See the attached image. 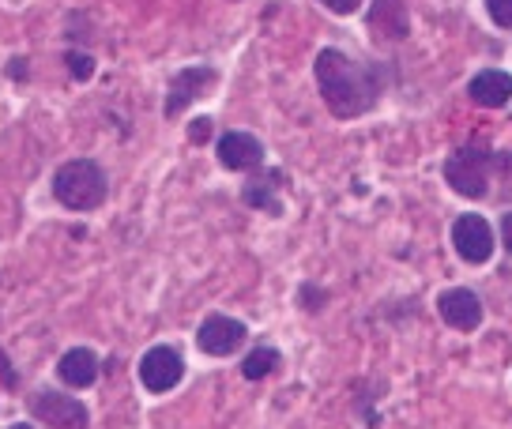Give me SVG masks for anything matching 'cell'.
Listing matches in <instances>:
<instances>
[{
  "instance_id": "6da1fadb",
  "label": "cell",
  "mask_w": 512,
  "mask_h": 429,
  "mask_svg": "<svg viewBox=\"0 0 512 429\" xmlns=\"http://www.w3.org/2000/svg\"><path fill=\"white\" fill-rule=\"evenodd\" d=\"M313 76H317L324 106L336 117H343V121L373 110L377 98H381V83L373 76V68H366L362 61L347 57V53H339V49H320Z\"/></svg>"
},
{
  "instance_id": "7a4b0ae2",
  "label": "cell",
  "mask_w": 512,
  "mask_h": 429,
  "mask_svg": "<svg viewBox=\"0 0 512 429\" xmlns=\"http://www.w3.org/2000/svg\"><path fill=\"white\" fill-rule=\"evenodd\" d=\"M53 196L61 200L68 211H95L106 204V174L102 166L91 159L64 162L53 174Z\"/></svg>"
},
{
  "instance_id": "3957f363",
  "label": "cell",
  "mask_w": 512,
  "mask_h": 429,
  "mask_svg": "<svg viewBox=\"0 0 512 429\" xmlns=\"http://www.w3.org/2000/svg\"><path fill=\"white\" fill-rule=\"evenodd\" d=\"M494 151L486 147H460L445 162V181L452 192H460L467 200H479L490 189V170H494Z\"/></svg>"
},
{
  "instance_id": "277c9868",
  "label": "cell",
  "mask_w": 512,
  "mask_h": 429,
  "mask_svg": "<svg viewBox=\"0 0 512 429\" xmlns=\"http://www.w3.org/2000/svg\"><path fill=\"white\" fill-rule=\"evenodd\" d=\"M31 414L38 422H46L49 429H87L91 414L76 396L68 392H34L31 396Z\"/></svg>"
},
{
  "instance_id": "5b68a950",
  "label": "cell",
  "mask_w": 512,
  "mask_h": 429,
  "mask_svg": "<svg viewBox=\"0 0 512 429\" xmlns=\"http://www.w3.org/2000/svg\"><path fill=\"white\" fill-rule=\"evenodd\" d=\"M452 245L467 264H486L494 256V230L482 215H460L452 223Z\"/></svg>"
},
{
  "instance_id": "8992f818",
  "label": "cell",
  "mask_w": 512,
  "mask_h": 429,
  "mask_svg": "<svg viewBox=\"0 0 512 429\" xmlns=\"http://www.w3.org/2000/svg\"><path fill=\"white\" fill-rule=\"evenodd\" d=\"M181 377H185V362H181V354H177L174 347H151L144 358H140V381H144V388L155 392V396L177 388Z\"/></svg>"
},
{
  "instance_id": "52a82bcc",
  "label": "cell",
  "mask_w": 512,
  "mask_h": 429,
  "mask_svg": "<svg viewBox=\"0 0 512 429\" xmlns=\"http://www.w3.org/2000/svg\"><path fill=\"white\" fill-rule=\"evenodd\" d=\"M196 343H200V350L211 354V358H226V354H234V350L245 343V324L234 317H226V313H211V317L200 324Z\"/></svg>"
},
{
  "instance_id": "ba28073f",
  "label": "cell",
  "mask_w": 512,
  "mask_h": 429,
  "mask_svg": "<svg viewBox=\"0 0 512 429\" xmlns=\"http://www.w3.org/2000/svg\"><path fill=\"white\" fill-rule=\"evenodd\" d=\"M211 83H215V68H208V64L181 68L174 80H170V91H166V117H177L189 102H196L200 95H208Z\"/></svg>"
},
{
  "instance_id": "9c48e42d",
  "label": "cell",
  "mask_w": 512,
  "mask_h": 429,
  "mask_svg": "<svg viewBox=\"0 0 512 429\" xmlns=\"http://www.w3.org/2000/svg\"><path fill=\"white\" fill-rule=\"evenodd\" d=\"M437 313L445 320L448 328H456V332H471V328H479L482 324V302L475 290H467V286H456V290H445L441 298H437Z\"/></svg>"
},
{
  "instance_id": "30bf717a",
  "label": "cell",
  "mask_w": 512,
  "mask_h": 429,
  "mask_svg": "<svg viewBox=\"0 0 512 429\" xmlns=\"http://www.w3.org/2000/svg\"><path fill=\"white\" fill-rule=\"evenodd\" d=\"M219 162L226 170H253L264 162V143L249 132H226L219 140Z\"/></svg>"
},
{
  "instance_id": "8fae6325",
  "label": "cell",
  "mask_w": 512,
  "mask_h": 429,
  "mask_svg": "<svg viewBox=\"0 0 512 429\" xmlns=\"http://www.w3.org/2000/svg\"><path fill=\"white\" fill-rule=\"evenodd\" d=\"M57 377H61L68 388H91L98 381V354L87 347H72L57 362Z\"/></svg>"
},
{
  "instance_id": "7c38bea8",
  "label": "cell",
  "mask_w": 512,
  "mask_h": 429,
  "mask_svg": "<svg viewBox=\"0 0 512 429\" xmlns=\"http://www.w3.org/2000/svg\"><path fill=\"white\" fill-rule=\"evenodd\" d=\"M467 91H471V98H475L479 106H486V110H501L512 98V76L509 72H497V68H486V72H479V76L471 80Z\"/></svg>"
},
{
  "instance_id": "4fadbf2b",
  "label": "cell",
  "mask_w": 512,
  "mask_h": 429,
  "mask_svg": "<svg viewBox=\"0 0 512 429\" xmlns=\"http://www.w3.org/2000/svg\"><path fill=\"white\" fill-rule=\"evenodd\" d=\"M283 185V174L279 170H268V174L253 177L245 189H241V200L249 207H260V211H268V215H279L283 211V204H279V196H275V189Z\"/></svg>"
},
{
  "instance_id": "5bb4252c",
  "label": "cell",
  "mask_w": 512,
  "mask_h": 429,
  "mask_svg": "<svg viewBox=\"0 0 512 429\" xmlns=\"http://www.w3.org/2000/svg\"><path fill=\"white\" fill-rule=\"evenodd\" d=\"M275 366H279V350H275V347H256L253 354L241 362V373H245V381H264Z\"/></svg>"
},
{
  "instance_id": "9a60e30c",
  "label": "cell",
  "mask_w": 512,
  "mask_h": 429,
  "mask_svg": "<svg viewBox=\"0 0 512 429\" xmlns=\"http://www.w3.org/2000/svg\"><path fill=\"white\" fill-rule=\"evenodd\" d=\"M64 61H68V72H72L76 80H91V72H95V61H91L87 53H68Z\"/></svg>"
},
{
  "instance_id": "2e32d148",
  "label": "cell",
  "mask_w": 512,
  "mask_h": 429,
  "mask_svg": "<svg viewBox=\"0 0 512 429\" xmlns=\"http://www.w3.org/2000/svg\"><path fill=\"white\" fill-rule=\"evenodd\" d=\"M486 12L497 27H512V0H486Z\"/></svg>"
},
{
  "instance_id": "e0dca14e",
  "label": "cell",
  "mask_w": 512,
  "mask_h": 429,
  "mask_svg": "<svg viewBox=\"0 0 512 429\" xmlns=\"http://www.w3.org/2000/svg\"><path fill=\"white\" fill-rule=\"evenodd\" d=\"M328 12H336V16H351V12H358L362 8V0H320Z\"/></svg>"
},
{
  "instance_id": "ac0fdd59",
  "label": "cell",
  "mask_w": 512,
  "mask_h": 429,
  "mask_svg": "<svg viewBox=\"0 0 512 429\" xmlns=\"http://www.w3.org/2000/svg\"><path fill=\"white\" fill-rule=\"evenodd\" d=\"M208 132H211V121H208V117H196V121L189 125V140L192 143H204V140H208Z\"/></svg>"
},
{
  "instance_id": "d6986e66",
  "label": "cell",
  "mask_w": 512,
  "mask_h": 429,
  "mask_svg": "<svg viewBox=\"0 0 512 429\" xmlns=\"http://www.w3.org/2000/svg\"><path fill=\"white\" fill-rule=\"evenodd\" d=\"M501 241H505V249L512 253V211L501 219Z\"/></svg>"
},
{
  "instance_id": "ffe728a7",
  "label": "cell",
  "mask_w": 512,
  "mask_h": 429,
  "mask_svg": "<svg viewBox=\"0 0 512 429\" xmlns=\"http://www.w3.org/2000/svg\"><path fill=\"white\" fill-rule=\"evenodd\" d=\"M8 76H27V64H23V57H19V64H12V68H8Z\"/></svg>"
},
{
  "instance_id": "44dd1931",
  "label": "cell",
  "mask_w": 512,
  "mask_h": 429,
  "mask_svg": "<svg viewBox=\"0 0 512 429\" xmlns=\"http://www.w3.org/2000/svg\"><path fill=\"white\" fill-rule=\"evenodd\" d=\"M8 429H34L31 422H19V426H8Z\"/></svg>"
}]
</instances>
